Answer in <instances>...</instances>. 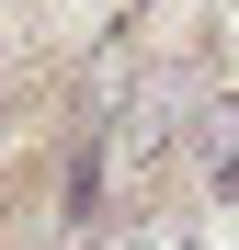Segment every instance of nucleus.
<instances>
[{
  "mask_svg": "<svg viewBox=\"0 0 239 250\" xmlns=\"http://www.w3.org/2000/svg\"><path fill=\"white\" fill-rule=\"evenodd\" d=\"M182 159H194V193L228 205L239 193V103H205V114H194L182 125Z\"/></svg>",
  "mask_w": 239,
  "mask_h": 250,
  "instance_id": "1",
  "label": "nucleus"
},
{
  "mask_svg": "<svg viewBox=\"0 0 239 250\" xmlns=\"http://www.w3.org/2000/svg\"><path fill=\"white\" fill-rule=\"evenodd\" d=\"M114 250H194V216H137Z\"/></svg>",
  "mask_w": 239,
  "mask_h": 250,
  "instance_id": "2",
  "label": "nucleus"
}]
</instances>
